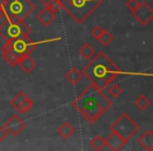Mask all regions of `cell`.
<instances>
[{"mask_svg": "<svg viewBox=\"0 0 153 151\" xmlns=\"http://www.w3.org/2000/svg\"><path fill=\"white\" fill-rule=\"evenodd\" d=\"M26 127V124L21 118H19V115H14L5 122L4 128L7 130L9 134L13 136H17L19 133H21Z\"/></svg>", "mask_w": 153, "mask_h": 151, "instance_id": "9c48e42d", "label": "cell"}, {"mask_svg": "<svg viewBox=\"0 0 153 151\" xmlns=\"http://www.w3.org/2000/svg\"><path fill=\"white\" fill-rule=\"evenodd\" d=\"M1 54H2V58L9 65L15 67L16 65H18V61H19V57L16 56L12 51H10L7 47H5L3 45V47L1 48Z\"/></svg>", "mask_w": 153, "mask_h": 151, "instance_id": "5bb4252c", "label": "cell"}, {"mask_svg": "<svg viewBox=\"0 0 153 151\" xmlns=\"http://www.w3.org/2000/svg\"><path fill=\"white\" fill-rule=\"evenodd\" d=\"M138 0H127L126 1V7H127L128 10H130V11H133V10L136 9V7L138 5Z\"/></svg>", "mask_w": 153, "mask_h": 151, "instance_id": "484cf974", "label": "cell"}, {"mask_svg": "<svg viewBox=\"0 0 153 151\" xmlns=\"http://www.w3.org/2000/svg\"><path fill=\"white\" fill-rule=\"evenodd\" d=\"M132 16L136 21H138L142 25L145 26L153 18V10L146 1H143L138 3L135 10L132 11Z\"/></svg>", "mask_w": 153, "mask_h": 151, "instance_id": "ba28073f", "label": "cell"}, {"mask_svg": "<svg viewBox=\"0 0 153 151\" xmlns=\"http://www.w3.org/2000/svg\"><path fill=\"white\" fill-rule=\"evenodd\" d=\"M7 135H9V132H7V130L4 128V126H3V127H0V142L4 141L5 138H7Z\"/></svg>", "mask_w": 153, "mask_h": 151, "instance_id": "4316f807", "label": "cell"}, {"mask_svg": "<svg viewBox=\"0 0 153 151\" xmlns=\"http://www.w3.org/2000/svg\"><path fill=\"white\" fill-rule=\"evenodd\" d=\"M81 72L83 77H86L91 82L92 85L103 90L114 81L122 71L104 53H99L91 58Z\"/></svg>", "mask_w": 153, "mask_h": 151, "instance_id": "7a4b0ae2", "label": "cell"}, {"mask_svg": "<svg viewBox=\"0 0 153 151\" xmlns=\"http://www.w3.org/2000/svg\"><path fill=\"white\" fill-rule=\"evenodd\" d=\"M138 130H140V125L134 122L133 119L127 113H122L110 126V131L119 134L127 143L130 138H133V135H135Z\"/></svg>", "mask_w": 153, "mask_h": 151, "instance_id": "8992f818", "label": "cell"}, {"mask_svg": "<svg viewBox=\"0 0 153 151\" xmlns=\"http://www.w3.org/2000/svg\"><path fill=\"white\" fill-rule=\"evenodd\" d=\"M112 40H113V35L111 34L109 30H103V33L101 34V36L99 37V39H98V41L103 45V46L109 45Z\"/></svg>", "mask_w": 153, "mask_h": 151, "instance_id": "ffe728a7", "label": "cell"}, {"mask_svg": "<svg viewBox=\"0 0 153 151\" xmlns=\"http://www.w3.org/2000/svg\"><path fill=\"white\" fill-rule=\"evenodd\" d=\"M26 94L23 91V90H20L19 92H18L17 94H16L15 97H14L13 99L11 100V105L14 107L15 109H17L18 107L20 106V104H21L22 102H23V100L26 98Z\"/></svg>", "mask_w": 153, "mask_h": 151, "instance_id": "44dd1931", "label": "cell"}, {"mask_svg": "<svg viewBox=\"0 0 153 151\" xmlns=\"http://www.w3.org/2000/svg\"><path fill=\"white\" fill-rule=\"evenodd\" d=\"M134 105L136 108H138L140 110H146L149 106H150V100L147 98L146 96H140L135 101H134Z\"/></svg>", "mask_w": 153, "mask_h": 151, "instance_id": "d6986e66", "label": "cell"}, {"mask_svg": "<svg viewBox=\"0 0 153 151\" xmlns=\"http://www.w3.org/2000/svg\"><path fill=\"white\" fill-rule=\"evenodd\" d=\"M37 45L38 44L30 40V37H21V38H16L13 40L7 41L4 46L20 58L24 55H30L36 49Z\"/></svg>", "mask_w": 153, "mask_h": 151, "instance_id": "52a82bcc", "label": "cell"}, {"mask_svg": "<svg viewBox=\"0 0 153 151\" xmlns=\"http://www.w3.org/2000/svg\"><path fill=\"white\" fill-rule=\"evenodd\" d=\"M33 105H34L33 100L28 98V97H26V98L23 100V102L20 104V106L18 107L16 110L18 111V113H19V115H24V113H26L28 110H30V108L33 107Z\"/></svg>", "mask_w": 153, "mask_h": 151, "instance_id": "ac0fdd59", "label": "cell"}, {"mask_svg": "<svg viewBox=\"0 0 153 151\" xmlns=\"http://www.w3.org/2000/svg\"><path fill=\"white\" fill-rule=\"evenodd\" d=\"M105 143H106V146L113 151L121 150V149L127 144V142H126L125 140H123L119 134H117L115 132H112V131L107 136V138H105Z\"/></svg>", "mask_w": 153, "mask_h": 151, "instance_id": "30bf717a", "label": "cell"}, {"mask_svg": "<svg viewBox=\"0 0 153 151\" xmlns=\"http://www.w3.org/2000/svg\"><path fill=\"white\" fill-rule=\"evenodd\" d=\"M103 30H103L101 26H94V28L91 30V32H90V34H91V36L94 37V39H97V40H98L99 37H100L101 34L103 33Z\"/></svg>", "mask_w": 153, "mask_h": 151, "instance_id": "d4e9b609", "label": "cell"}, {"mask_svg": "<svg viewBox=\"0 0 153 151\" xmlns=\"http://www.w3.org/2000/svg\"><path fill=\"white\" fill-rule=\"evenodd\" d=\"M32 30L24 20H15L7 18L3 23L0 24V37L5 41L13 40L21 37H30Z\"/></svg>", "mask_w": 153, "mask_h": 151, "instance_id": "277c9868", "label": "cell"}, {"mask_svg": "<svg viewBox=\"0 0 153 151\" xmlns=\"http://www.w3.org/2000/svg\"><path fill=\"white\" fill-rule=\"evenodd\" d=\"M3 3H4V0H0V7H2Z\"/></svg>", "mask_w": 153, "mask_h": 151, "instance_id": "f546056e", "label": "cell"}, {"mask_svg": "<svg viewBox=\"0 0 153 151\" xmlns=\"http://www.w3.org/2000/svg\"><path fill=\"white\" fill-rule=\"evenodd\" d=\"M90 146H91L94 150H102V149L106 146V143H105L104 138H101L100 135H97L91 140V142H90Z\"/></svg>", "mask_w": 153, "mask_h": 151, "instance_id": "7402d4cb", "label": "cell"}, {"mask_svg": "<svg viewBox=\"0 0 153 151\" xmlns=\"http://www.w3.org/2000/svg\"><path fill=\"white\" fill-rule=\"evenodd\" d=\"M74 133V128L69 122H64L58 128V134L63 138H69Z\"/></svg>", "mask_w": 153, "mask_h": 151, "instance_id": "2e32d148", "label": "cell"}, {"mask_svg": "<svg viewBox=\"0 0 153 151\" xmlns=\"http://www.w3.org/2000/svg\"><path fill=\"white\" fill-rule=\"evenodd\" d=\"M108 94H110L112 98H119L122 94H123V88L119 85V84H114L111 85L108 88Z\"/></svg>", "mask_w": 153, "mask_h": 151, "instance_id": "603a6c76", "label": "cell"}, {"mask_svg": "<svg viewBox=\"0 0 153 151\" xmlns=\"http://www.w3.org/2000/svg\"><path fill=\"white\" fill-rule=\"evenodd\" d=\"M71 105L89 124H94L112 106V102L94 85L86 87Z\"/></svg>", "mask_w": 153, "mask_h": 151, "instance_id": "6da1fadb", "label": "cell"}, {"mask_svg": "<svg viewBox=\"0 0 153 151\" xmlns=\"http://www.w3.org/2000/svg\"><path fill=\"white\" fill-rule=\"evenodd\" d=\"M40 1H41V3L44 5V7H47V5H48V3L51 2V0H40Z\"/></svg>", "mask_w": 153, "mask_h": 151, "instance_id": "f1b7e54d", "label": "cell"}, {"mask_svg": "<svg viewBox=\"0 0 153 151\" xmlns=\"http://www.w3.org/2000/svg\"><path fill=\"white\" fill-rule=\"evenodd\" d=\"M79 54L81 57L85 60H90L94 55H96V49L89 44V43H85L81 48L79 49Z\"/></svg>", "mask_w": 153, "mask_h": 151, "instance_id": "e0dca14e", "label": "cell"}, {"mask_svg": "<svg viewBox=\"0 0 153 151\" xmlns=\"http://www.w3.org/2000/svg\"><path fill=\"white\" fill-rule=\"evenodd\" d=\"M2 7L7 18L15 20H24L35 11V4L30 0H4Z\"/></svg>", "mask_w": 153, "mask_h": 151, "instance_id": "5b68a950", "label": "cell"}, {"mask_svg": "<svg viewBox=\"0 0 153 151\" xmlns=\"http://www.w3.org/2000/svg\"><path fill=\"white\" fill-rule=\"evenodd\" d=\"M65 79L67 80L70 84H72V85H76V84L83 79V74H82L81 71L78 70V68L72 67L71 69H69L66 72Z\"/></svg>", "mask_w": 153, "mask_h": 151, "instance_id": "9a60e30c", "label": "cell"}, {"mask_svg": "<svg viewBox=\"0 0 153 151\" xmlns=\"http://www.w3.org/2000/svg\"><path fill=\"white\" fill-rule=\"evenodd\" d=\"M61 7L76 22L82 24L105 0H59Z\"/></svg>", "mask_w": 153, "mask_h": 151, "instance_id": "3957f363", "label": "cell"}, {"mask_svg": "<svg viewBox=\"0 0 153 151\" xmlns=\"http://www.w3.org/2000/svg\"><path fill=\"white\" fill-rule=\"evenodd\" d=\"M38 21L42 24L43 26H48L51 23H53L56 19V14L53 13L47 7H45L40 13L37 15Z\"/></svg>", "mask_w": 153, "mask_h": 151, "instance_id": "8fae6325", "label": "cell"}, {"mask_svg": "<svg viewBox=\"0 0 153 151\" xmlns=\"http://www.w3.org/2000/svg\"><path fill=\"white\" fill-rule=\"evenodd\" d=\"M137 144L147 151L153 150V132L150 129L145 131L138 138Z\"/></svg>", "mask_w": 153, "mask_h": 151, "instance_id": "7c38bea8", "label": "cell"}, {"mask_svg": "<svg viewBox=\"0 0 153 151\" xmlns=\"http://www.w3.org/2000/svg\"><path fill=\"white\" fill-rule=\"evenodd\" d=\"M47 7H48L53 13L57 14L58 12L61 10V4H60L59 0H51V2L48 3V5H47Z\"/></svg>", "mask_w": 153, "mask_h": 151, "instance_id": "cb8c5ba5", "label": "cell"}, {"mask_svg": "<svg viewBox=\"0 0 153 151\" xmlns=\"http://www.w3.org/2000/svg\"><path fill=\"white\" fill-rule=\"evenodd\" d=\"M18 64H19V66L23 69V71L26 72V74H30V71H33L37 66V62L30 57V55L21 56V57L19 58Z\"/></svg>", "mask_w": 153, "mask_h": 151, "instance_id": "4fadbf2b", "label": "cell"}, {"mask_svg": "<svg viewBox=\"0 0 153 151\" xmlns=\"http://www.w3.org/2000/svg\"><path fill=\"white\" fill-rule=\"evenodd\" d=\"M4 18H7V16H5V12H4V10H3L2 7H0V20L4 19Z\"/></svg>", "mask_w": 153, "mask_h": 151, "instance_id": "83f0119b", "label": "cell"}]
</instances>
